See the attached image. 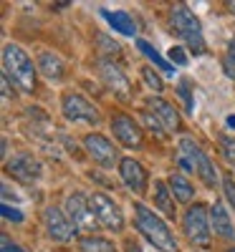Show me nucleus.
I'll return each instance as SVG.
<instances>
[{
  "instance_id": "nucleus-8",
  "label": "nucleus",
  "mask_w": 235,
  "mask_h": 252,
  "mask_svg": "<svg viewBox=\"0 0 235 252\" xmlns=\"http://www.w3.org/2000/svg\"><path fill=\"white\" fill-rule=\"evenodd\" d=\"M89 204H91V212H94V217L99 220L101 227L112 229V232H119V229H124V215H121L119 204H117L112 197H106V194H101V192H94V194L89 197Z\"/></svg>"
},
{
  "instance_id": "nucleus-36",
  "label": "nucleus",
  "mask_w": 235,
  "mask_h": 252,
  "mask_svg": "<svg viewBox=\"0 0 235 252\" xmlns=\"http://www.w3.org/2000/svg\"><path fill=\"white\" fill-rule=\"evenodd\" d=\"M228 252H235V247H230V250H228Z\"/></svg>"
},
{
  "instance_id": "nucleus-27",
  "label": "nucleus",
  "mask_w": 235,
  "mask_h": 252,
  "mask_svg": "<svg viewBox=\"0 0 235 252\" xmlns=\"http://www.w3.org/2000/svg\"><path fill=\"white\" fill-rule=\"evenodd\" d=\"M177 94H180V98L185 101V109H187V114H192V109H195V101H192V96H190V81H180Z\"/></svg>"
},
{
  "instance_id": "nucleus-9",
  "label": "nucleus",
  "mask_w": 235,
  "mask_h": 252,
  "mask_svg": "<svg viewBox=\"0 0 235 252\" xmlns=\"http://www.w3.org/2000/svg\"><path fill=\"white\" fill-rule=\"evenodd\" d=\"M63 207H66V215H69V220L74 222L76 229H83V232H96V229H99V220L91 212L89 197H83L78 192L69 194V199H66Z\"/></svg>"
},
{
  "instance_id": "nucleus-5",
  "label": "nucleus",
  "mask_w": 235,
  "mask_h": 252,
  "mask_svg": "<svg viewBox=\"0 0 235 252\" xmlns=\"http://www.w3.org/2000/svg\"><path fill=\"white\" fill-rule=\"evenodd\" d=\"M180 154L192 164V169L197 172V177L202 179L205 187H210V189H215V187H218V169L212 166V161L207 159V154L197 146L195 139L182 136V139H180Z\"/></svg>"
},
{
  "instance_id": "nucleus-4",
  "label": "nucleus",
  "mask_w": 235,
  "mask_h": 252,
  "mask_svg": "<svg viewBox=\"0 0 235 252\" xmlns=\"http://www.w3.org/2000/svg\"><path fill=\"white\" fill-rule=\"evenodd\" d=\"M182 227H185L187 240L195 245V247H210L212 224H210V209L205 204H192L187 212H185Z\"/></svg>"
},
{
  "instance_id": "nucleus-6",
  "label": "nucleus",
  "mask_w": 235,
  "mask_h": 252,
  "mask_svg": "<svg viewBox=\"0 0 235 252\" xmlns=\"http://www.w3.org/2000/svg\"><path fill=\"white\" fill-rule=\"evenodd\" d=\"M99 76L104 81V86L109 89L117 98H121L124 103H129L134 91H132V81L126 78V73L119 68V63L114 58H99Z\"/></svg>"
},
{
  "instance_id": "nucleus-29",
  "label": "nucleus",
  "mask_w": 235,
  "mask_h": 252,
  "mask_svg": "<svg viewBox=\"0 0 235 252\" xmlns=\"http://www.w3.org/2000/svg\"><path fill=\"white\" fill-rule=\"evenodd\" d=\"M225 73H228L230 78H235V40L230 43L228 56H225Z\"/></svg>"
},
{
  "instance_id": "nucleus-31",
  "label": "nucleus",
  "mask_w": 235,
  "mask_h": 252,
  "mask_svg": "<svg viewBox=\"0 0 235 252\" xmlns=\"http://www.w3.org/2000/svg\"><path fill=\"white\" fill-rule=\"evenodd\" d=\"M169 58H172L177 66H185V63H187V56H185L182 46H172V51H169Z\"/></svg>"
},
{
  "instance_id": "nucleus-26",
  "label": "nucleus",
  "mask_w": 235,
  "mask_h": 252,
  "mask_svg": "<svg viewBox=\"0 0 235 252\" xmlns=\"http://www.w3.org/2000/svg\"><path fill=\"white\" fill-rule=\"evenodd\" d=\"M220 152H223L225 161L235 166V136H228V134L220 136Z\"/></svg>"
},
{
  "instance_id": "nucleus-2",
  "label": "nucleus",
  "mask_w": 235,
  "mask_h": 252,
  "mask_svg": "<svg viewBox=\"0 0 235 252\" xmlns=\"http://www.w3.org/2000/svg\"><path fill=\"white\" fill-rule=\"evenodd\" d=\"M134 224L137 232L142 237H147L149 245H155L162 252H177V240L169 232V227L144 204H134Z\"/></svg>"
},
{
  "instance_id": "nucleus-1",
  "label": "nucleus",
  "mask_w": 235,
  "mask_h": 252,
  "mask_svg": "<svg viewBox=\"0 0 235 252\" xmlns=\"http://www.w3.org/2000/svg\"><path fill=\"white\" fill-rule=\"evenodd\" d=\"M36 71H38V66H33V61L20 46H15V43L3 46V73L23 94L36 91Z\"/></svg>"
},
{
  "instance_id": "nucleus-33",
  "label": "nucleus",
  "mask_w": 235,
  "mask_h": 252,
  "mask_svg": "<svg viewBox=\"0 0 235 252\" xmlns=\"http://www.w3.org/2000/svg\"><path fill=\"white\" fill-rule=\"evenodd\" d=\"M0 242H3V252H23V250H18V245H15V242H10L8 237H3Z\"/></svg>"
},
{
  "instance_id": "nucleus-20",
  "label": "nucleus",
  "mask_w": 235,
  "mask_h": 252,
  "mask_svg": "<svg viewBox=\"0 0 235 252\" xmlns=\"http://www.w3.org/2000/svg\"><path fill=\"white\" fill-rule=\"evenodd\" d=\"M101 15H104L106 20H109V23H112V26H114L119 33H124V35H134V33H137L134 20H132L129 15H126V13H119V10H117V13H112V10H104Z\"/></svg>"
},
{
  "instance_id": "nucleus-13",
  "label": "nucleus",
  "mask_w": 235,
  "mask_h": 252,
  "mask_svg": "<svg viewBox=\"0 0 235 252\" xmlns=\"http://www.w3.org/2000/svg\"><path fill=\"white\" fill-rule=\"evenodd\" d=\"M5 172L23 184H33L40 177V161L33 159L31 154H15L5 161Z\"/></svg>"
},
{
  "instance_id": "nucleus-12",
  "label": "nucleus",
  "mask_w": 235,
  "mask_h": 252,
  "mask_svg": "<svg viewBox=\"0 0 235 252\" xmlns=\"http://www.w3.org/2000/svg\"><path fill=\"white\" fill-rule=\"evenodd\" d=\"M83 149H86V154H89L96 164L106 166V169L121 161L119 154H117V146L106 139V136H101V134H86V139H83Z\"/></svg>"
},
{
  "instance_id": "nucleus-3",
  "label": "nucleus",
  "mask_w": 235,
  "mask_h": 252,
  "mask_svg": "<svg viewBox=\"0 0 235 252\" xmlns=\"http://www.w3.org/2000/svg\"><path fill=\"white\" fill-rule=\"evenodd\" d=\"M169 23H172V31L185 40V46L192 53H205V38H202V28L200 20L192 15V10L185 3H175L169 8Z\"/></svg>"
},
{
  "instance_id": "nucleus-11",
  "label": "nucleus",
  "mask_w": 235,
  "mask_h": 252,
  "mask_svg": "<svg viewBox=\"0 0 235 252\" xmlns=\"http://www.w3.org/2000/svg\"><path fill=\"white\" fill-rule=\"evenodd\" d=\"M43 224H46V232L51 240L56 242H71L76 237V227L69 220V215L63 212L61 207H46L43 209Z\"/></svg>"
},
{
  "instance_id": "nucleus-17",
  "label": "nucleus",
  "mask_w": 235,
  "mask_h": 252,
  "mask_svg": "<svg viewBox=\"0 0 235 252\" xmlns=\"http://www.w3.org/2000/svg\"><path fill=\"white\" fill-rule=\"evenodd\" d=\"M169 192L175 194L177 202L187 204V202H192V197H195V187H192V182L185 174L172 172V174H169Z\"/></svg>"
},
{
  "instance_id": "nucleus-21",
  "label": "nucleus",
  "mask_w": 235,
  "mask_h": 252,
  "mask_svg": "<svg viewBox=\"0 0 235 252\" xmlns=\"http://www.w3.org/2000/svg\"><path fill=\"white\" fill-rule=\"evenodd\" d=\"M81 252H114V245L104 237L96 235H86L81 240Z\"/></svg>"
},
{
  "instance_id": "nucleus-30",
  "label": "nucleus",
  "mask_w": 235,
  "mask_h": 252,
  "mask_svg": "<svg viewBox=\"0 0 235 252\" xmlns=\"http://www.w3.org/2000/svg\"><path fill=\"white\" fill-rule=\"evenodd\" d=\"M0 212H3L5 220H13V222H23V215L18 212V209H13L8 202H3V207H0Z\"/></svg>"
},
{
  "instance_id": "nucleus-19",
  "label": "nucleus",
  "mask_w": 235,
  "mask_h": 252,
  "mask_svg": "<svg viewBox=\"0 0 235 252\" xmlns=\"http://www.w3.org/2000/svg\"><path fill=\"white\" fill-rule=\"evenodd\" d=\"M155 207L164 217H169V220L175 217V199L169 194V187L164 182H155Z\"/></svg>"
},
{
  "instance_id": "nucleus-18",
  "label": "nucleus",
  "mask_w": 235,
  "mask_h": 252,
  "mask_svg": "<svg viewBox=\"0 0 235 252\" xmlns=\"http://www.w3.org/2000/svg\"><path fill=\"white\" fill-rule=\"evenodd\" d=\"M36 66H38V71L43 73L48 81H58V78L63 76V63H61V58L53 56L51 51H43V53H40Z\"/></svg>"
},
{
  "instance_id": "nucleus-34",
  "label": "nucleus",
  "mask_w": 235,
  "mask_h": 252,
  "mask_svg": "<svg viewBox=\"0 0 235 252\" xmlns=\"http://www.w3.org/2000/svg\"><path fill=\"white\" fill-rule=\"evenodd\" d=\"M124 247H126V252H142V247H139V245H137L134 240H129V242H126Z\"/></svg>"
},
{
  "instance_id": "nucleus-22",
  "label": "nucleus",
  "mask_w": 235,
  "mask_h": 252,
  "mask_svg": "<svg viewBox=\"0 0 235 252\" xmlns=\"http://www.w3.org/2000/svg\"><path fill=\"white\" fill-rule=\"evenodd\" d=\"M137 46H139V51H142L149 61H155V66H157V68H162V71H167V73H175V68L169 66V63H167V61H164V58H162V56H159V53L152 48V46H149L147 40H137Z\"/></svg>"
},
{
  "instance_id": "nucleus-23",
  "label": "nucleus",
  "mask_w": 235,
  "mask_h": 252,
  "mask_svg": "<svg viewBox=\"0 0 235 252\" xmlns=\"http://www.w3.org/2000/svg\"><path fill=\"white\" fill-rule=\"evenodd\" d=\"M142 81L147 83V89H152L155 94H159L162 89H164V81H162V76L152 68V66H142Z\"/></svg>"
},
{
  "instance_id": "nucleus-28",
  "label": "nucleus",
  "mask_w": 235,
  "mask_h": 252,
  "mask_svg": "<svg viewBox=\"0 0 235 252\" xmlns=\"http://www.w3.org/2000/svg\"><path fill=\"white\" fill-rule=\"evenodd\" d=\"M223 192H225L228 202L235 207V177L233 174H223Z\"/></svg>"
},
{
  "instance_id": "nucleus-24",
  "label": "nucleus",
  "mask_w": 235,
  "mask_h": 252,
  "mask_svg": "<svg viewBox=\"0 0 235 252\" xmlns=\"http://www.w3.org/2000/svg\"><path fill=\"white\" fill-rule=\"evenodd\" d=\"M96 43H99V51L104 53V58H114V56L121 53V48H119L117 40H112L109 35H104V33L96 35Z\"/></svg>"
},
{
  "instance_id": "nucleus-7",
  "label": "nucleus",
  "mask_w": 235,
  "mask_h": 252,
  "mask_svg": "<svg viewBox=\"0 0 235 252\" xmlns=\"http://www.w3.org/2000/svg\"><path fill=\"white\" fill-rule=\"evenodd\" d=\"M61 111L71 124H91V126L99 124V109L81 94H63Z\"/></svg>"
},
{
  "instance_id": "nucleus-25",
  "label": "nucleus",
  "mask_w": 235,
  "mask_h": 252,
  "mask_svg": "<svg viewBox=\"0 0 235 252\" xmlns=\"http://www.w3.org/2000/svg\"><path fill=\"white\" fill-rule=\"evenodd\" d=\"M142 121H144V126H147V129L152 131L155 136H164V134H167L164 124H162V121H159L152 111H149V109H144V111H142Z\"/></svg>"
},
{
  "instance_id": "nucleus-32",
  "label": "nucleus",
  "mask_w": 235,
  "mask_h": 252,
  "mask_svg": "<svg viewBox=\"0 0 235 252\" xmlns=\"http://www.w3.org/2000/svg\"><path fill=\"white\" fill-rule=\"evenodd\" d=\"M3 103H5V106L10 103V78L5 73H3Z\"/></svg>"
},
{
  "instance_id": "nucleus-14",
  "label": "nucleus",
  "mask_w": 235,
  "mask_h": 252,
  "mask_svg": "<svg viewBox=\"0 0 235 252\" xmlns=\"http://www.w3.org/2000/svg\"><path fill=\"white\" fill-rule=\"evenodd\" d=\"M119 174H121V179H124V184L132 189V192H137V194H142L144 189H147V182H149V177H147V169L137 161V159H121L119 161Z\"/></svg>"
},
{
  "instance_id": "nucleus-35",
  "label": "nucleus",
  "mask_w": 235,
  "mask_h": 252,
  "mask_svg": "<svg viewBox=\"0 0 235 252\" xmlns=\"http://www.w3.org/2000/svg\"><path fill=\"white\" fill-rule=\"evenodd\" d=\"M228 8H230V10L235 13V0H230V3H228Z\"/></svg>"
},
{
  "instance_id": "nucleus-10",
  "label": "nucleus",
  "mask_w": 235,
  "mask_h": 252,
  "mask_svg": "<svg viewBox=\"0 0 235 252\" xmlns=\"http://www.w3.org/2000/svg\"><path fill=\"white\" fill-rule=\"evenodd\" d=\"M112 131L117 141L126 149H144V134L142 126L129 116V114H114L112 116Z\"/></svg>"
},
{
  "instance_id": "nucleus-15",
  "label": "nucleus",
  "mask_w": 235,
  "mask_h": 252,
  "mask_svg": "<svg viewBox=\"0 0 235 252\" xmlns=\"http://www.w3.org/2000/svg\"><path fill=\"white\" fill-rule=\"evenodd\" d=\"M147 109L164 124L167 131H177L180 129V114L175 111V106L169 101H164L159 96H152V98H147Z\"/></svg>"
},
{
  "instance_id": "nucleus-16",
  "label": "nucleus",
  "mask_w": 235,
  "mask_h": 252,
  "mask_svg": "<svg viewBox=\"0 0 235 252\" xmlns=\"http://www.w3.org/2000/svg\"><path fill=\"white\" fill-rule=\"evenodd\" d=\"M210 224H212V232H215L218 237H225V240H233L235 237V227L225 212V207L220 202L210 204Z\"/></svg>"
}]
</instances>
